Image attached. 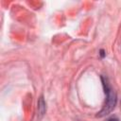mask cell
Returning a JSON list of instances; mask_svg holds the SVG:
<instances>
[{
  "instance_id": "obj_1",
  "label": "cell",
  "mask_w": 121,
  "mask_h": 121,
  "mask_svg": "<svg viewBox=\"0 0 121 121\" xmlns=\"http://www.w3.org/2000/svg\"><path fill=\"white\" fill-rule=\"evenodd\" d=\"M102 79V84L104 87V92L106 95V99H105V103L103 108L101 109L100 112H97L96 117H103L107 114H109L115 107L116 105V101H117V96H116V93L113 90V88L110 85L108 78H104L103 76L101 77Z\"/></svg>"
},
{
  "instance_id": "obj_2",
  "label": "cell",
  "mask_w": 121,
  "mask_h": 121,
  "mask_svg": "<svg viewBox=\"0 0 121 121\" xmlns=\"http://www.w3.org/2000/svg\"><path fill=\"white\" fill-rule=\"evenodd\" d=\"M38 112L40 114H43V112H45V102L43 96L40 97L39 102H38Z\"/></svg>"
},
{
  "instance_id": "obj_3",
  "label": "cell",
  "mask_w": 121,
  "mask_h": 121,
  "mask_svg": "<svg viewBox=\"0 0 121 121\" xmlns=\"http://www.w3.org/2000/svg\"><path fill=\"white\" fill-rule=\"evenodd\" d=\"M108 121H119L116 117H112V118H110V119H108Z\"/></svg>"
},
{
  "instance_id": "obj_4",
  "label": "cell",
  "mask_w": 121,
  "mask_h": 121,
  "mask_svg": "<svg viewBox=\"0 0 121 121\" xmlns=\"http://www.w3.org/2000/svg\"><path fill=\"white\" fill-rule=\"evenodd\" d=\"M100 52H101V53H100V55H101L102 57H104V55H105V54H104V51H103V50H101Z\"/></svg>"
}]
</instances>
